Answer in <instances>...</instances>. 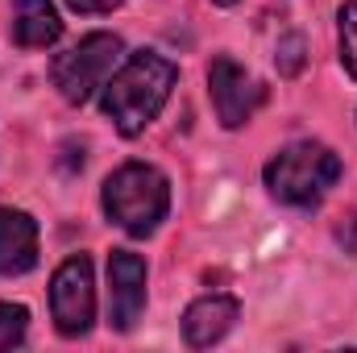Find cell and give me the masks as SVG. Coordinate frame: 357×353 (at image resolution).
I'll return each mask as SVG.
<instances>
[{
  "instance_id": "10",
  "label": "cell",
  "mask_w": 357,
  "mask_h": 353,
  "mask_svg": "<svg viewBox=\"0 0 357 353\" xmlns=\"http://www.w3.org/2000/svg\"><path fill=\"white\" fill-rule=\"evenodd\" d=\"M63 21L50 0H13V42L25 50H42L59 42Z\"/></svg>"
},
{
  "instance_id": "12",
  "label": "cell",
  "mask_w": 357,
  "mask_h": 353,
  "mask_svg": "<svg viewBox=\"0 0 357 353\" xmlns=\"http://www.w3.org/2000/svg\"><path fill=\"white\" fill-rule=\"evenodd\" d=\"M341 63L357 80V0L341 4Z\"/></svg>"
},
{
  "instance_id": "2",
  "label": "cell",
  "mask_w": 357,
  "mask_h": 353,
  "mask_svg": "<svg viewBox=\"0 0 357 353\" xmlns=\"http://www.w3.org/2000/svg\"><path fill=\"white\" fill-rule=\"evenodd\" d=\"M171 208V183L150 163H125L104 179V212L133 237H150Z\"/></svg>"
},
{
  "instance_id": "15",
  "label": "cell",
  "mask_w": 357,
  "mask_h": 353,
  "mask_svg": "<svg viewBox=\"0 0 357 353\" xmlns=\"http://www.w3.org/2000/svg\"><path fill=\"white\" fill-rule=\"evenodd\" d=\"M212 4H237V0H212Z\"/></svg>"
},
{
  "instance_id": "6",
  "label": "cell",
  "mask_w": 357,
  "mask_h": 353,
  "mask_svg": "<svg viewBox=\"0 0 357 353\" xmlns=\"http://www.w3.org/2000/svg\"><path fill=\"white\" fill-rule=\"evenodd\" d=\"M208 88H212V104H216V117H220L225 129H241V125L254 117V108L262 104L258 80H254L241 63H233L229 54L212 59V67H208Z\"/></svg>"
},
{
  "instance_id": "1",
  "label": "cell",
  "mask_w": 357,
  "mask_h": 353,
  "mask_svg": "<svg viewBox=\"0 0 357 353\" xmlns=\"http://www.w3.org/2000/svg\"><path fill=\"white\" fill-rule=\"evenodd\" d=\"M178 71L171 59L154 54V50H137L129 54V63L104 84V117L116 125V133L125 137H137L158 112L162 104L171 100V88H175Z\"/></svg>"
},
{
  "instance_id": "13",
  "label": "cell",
  "mask_w": 357,
  "mask_h": 353,
  "mask_svg": "<svg viewBox=\"0 0 357 353\" xmlns=\"http://www.w3.org/2000/svg\"><path fill=\"white\" fill-rule=\"evenodd\" d=\"M299 67H303V38L291 33V38L278 46V71H282V75H295Z\"/></svg>"
},
{
  "instance_id": "8",
  "label": "cell",
  "mask_w": 357,
  "mask_h": 353,
  "mask_svg": "<svg viewBox=\"0 0 357 353\" xmlns=\"http://www.w3.org/2000/svg\"><path fill=\"white\" fill-rule=\"evenodd\" d=\"M237 316H241V308H237L233 295H204V299H195L183 312V337H187V345L208 350L220 337H229V329L237 324Z\"/></svg>"
},
{
  "instance_id": "14",
  "label": "cell",
  "mask_w": 357,
  "mask_h": 353,
  "mask_svg": "<svg viewBox=\"0 0 357 353\" xmlns=\"http://www.w3.org/2000/svg\"><path fill=\"white\" fill-rule=\"evenodd\" d=\"M75 13H84V17H96V13H112L116 4H125V0H67Z\"/></svg>"
},
{
  "instance_id": "7",
  "label": "cell",
  "mask_w": 357,
  "mask_h": 353,
  "mask_svg": "<svg viewBox=\"0 0 357 353\" xmlns=\"http://www.w3.org/2000/svg\"><path fill=\"white\" fill-rule=\"evenodd\" d=\"M146 312V262L133 250H112L108 258V324L129 333Z\"/></svg>"
},
{
  "instance_id": "3",
  "label": "cell",
  "mask_w": 357,
  "mask_h": 353,
  "mask_svg": "<svg viewBox=\"0 0 357 353\" xmlns=\"http://www.w3.org/2000/svg\"><path fill=\"white\" fill-rule=\"evenodd\" d=\"M341 179V158L320 142H295L266 163V187L278 204L307 208Z\"/></svg>"
},
{
  "instance_id": "9",
  "label": "cell",
  "mask_w": 357,
  "mask_h": 353,
  "mask_svg": "<svg viewBox=\"0 0 357 353\" xmlns=\"http://www.w3.org/2000/svg\"><path fill=\"white\" fill-rule=\"evenodd\" d=\"M38 266V225L21 208H0V274H29Z\"/></svg>"
},
{
  "instance_id": "4",
  "label": "cell",
  "mask_w": 357,
  "mask_h": 353,
  "mask_svg": "<svg viewBox=\"0 0 357 353\" xmlns=\"http://www.w3.org/2000/svg\"><path fill=\"white\" fill-rule=\"evenodd\" d=\"M121 54V38L116 33H88L79 46L63 50L50 67V80L54 88L63 91L67 104H84L96 96V88L108 84V71Z\"/></svg>"
},
{
  "instance_id": "11",
  "label": "cell",
  "mask_w": 357,
  "mask_h": 353,
  "mask_svg": "<svg viewBox=\"0 0 357 353\" xmlns=\"http://www.w3.org/2000/svg\"><path fill=\"white\" fill-rule=\"evenodd\" d=\"M25 329H29V312L21 303H0V353L21 345Z\"/></svg>"
},
{
  "instance_id": "5",
  "label": "cell",
  "mask_w": 357,
  "mask_h": 353,
  "mask_svg": "<svg viewBox=\"0 0 357 353\" xmlns=\"http://www.w3.org/2000/svg\"><path fill=\"white\" fill-rule=\"evenodd\" d=\"M50 312L63 337H84L96 320V287H91L88 254H71L54 270L50 283Z\"/></svg>"
}]
</instances>
